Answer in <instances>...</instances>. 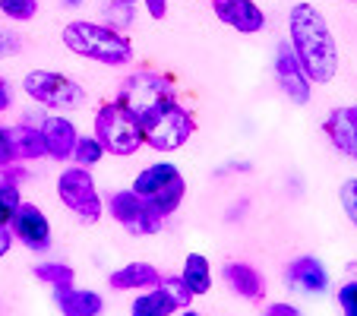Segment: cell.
I'll use <instances>...</instances> for the list:
<instances>
[{
  "label": "cell",
  "mask_w": 357,
  "mask_h": 316,
  "mask_svg": "<svg viewBox=\"0 0 357 316\" xmlns=\"http://www.w3.org/2000/svg\"><path fill=\"white\" fill-rule=\"evenodd\" d=\"M288 41L291 54L303 67V73L310 76L313 86H329L335 82L338 70H342V47H338L335 29L326 20V13L310 3V0H297L288 10Z\"/></svg>",
  "instance_id": "obj_1"
},
{
  "label": "cell",
  "mask_w": 357,
  "mask_h": 316,
  "mask_svg": "<svg viewBox=\"0 0 357 316\" xmlns=\"http://www.w3.org/2000/svg\"><path fill=\"white\" fill-rule=\"evenodd\" d=\"M61 41L73 57H82L89 63L108 70H130L136 61V45L127 32L105 26L101 20H70L61 29Z\"/></svg>",
  "instance_id": "obj_2"
},
{
  "label": "cell",
  "mask_w": 357,
  "mask_h": 316,
  "mask_svg": "<svg viewBox=\"0 0 357 316\" xmlns=\"http://www.w3.org/2000/svg\"><path fill=\"white\" fill-rule=\"evenodd\" d=\"M171 98H181V95H177V80L168 73H162V70H152V67L127 70V73L121 76V82H117V92H114V101L123 105L130 114L139 117V123Z\"/></svg>",
  "instance_id": "obj_3"
},
{
  "label": "cell",
  "mask_w": 357,
  "mask_h": 316,
  "mask_svg": "<svg viewBox=\"0 0 357 316\" xmlns=\"http://www.w3.org/2000/svg\"><path fill=\"white\" fill-rule=\"evenodd\" d=\"M20 89L35 108L45 111H61V114H73L89 101V92L76 76L63 73V70H45L35 67L20 80Z\"/></svg>",
  "instance_id": "obj_4"
},
{
  "label": "cell",
  "mask_w": 357,
  "mask_h": 316,
  "mask_svg": "<svg viewBox=\"0 0 357 316\" xmlns=\"http://www.w3.org/2000/svg\"><path fill=\"white\" fill-rule=\"evenodd\" d=\"M92 136L114 158H133L146 149V133H142L139 117L130 114L114 98L101 101L92 111Z\"/></svg>",
  "instance_id": "obj_5"
},
{
  "label": "cell",
  "mask_w": 357,
  "mask_h": 316,
  "mask_svg": "<svg viewBox=\"0 0 357 316\" xmlns=\"http://www.w3.org/2000/svg\"><path fill=\"white\" fill-rule=\"evenodd\" d=\"M54 196L79 225H98L105 218V196L89 168H79L73 162L61 165L54 177Z\"/></svg>",
  "instance_id": "obj_6"
},
{
  "label": "cell",
  "mask_w": 357,
  "mask_h": 316,
  "mask_svg": "<svg viewBox=\"0 0 357 316\" xmlns=\"http://www.w3.org/2000/svg\"><path fill=\"white\" fill-rule=\"evenodd\" d=\"M142 133H146V149L158 155H174L193 140L196 114L181 98H171L142 121Z\"/></svg>",
  "instance_id": "obj_7"
},
{
  "label": "cell",
  "mask_w": 357,
  "mask_h": 316,
  "mask_svg": "<svg viewBox=\"0 0 357 316\" xmlns=\"http://www.w3.org/2000/svg\"><path fill=\"white\" fill-rule=\"evenodd\" d=\"M272 80H275V89L278 95H282L288 105H294V108H307L313 101V82L310 76L303 73V67L297 63V57L291 54L288 41H278L275 51H272Z\"/></svg>",
  "instance_id": "obj_8"
},
{
  "label": "cell",
  "mask_w": 357,
  "mask_h": 316,
  "mask_svg": "<svg viewBox=\"0 0 357 316\" xmlns=\"http://www.w3.org/2000/svg\"><path fill=\"white\" fill-rule=\"evenodd\" d=\"M284 288L297 297H326L332 291V272L317 253H301L282 269Z\"/></svg>",
  "instance_id": "obj_9"
},
{
  "label": "cell",
  "mask_w": 357,
  "mask_h": 316,
  "mask_svg": "<svg viewBox=\"0 0 357 316\" xmlns=\"http://www.w3.org/2000/svg\"><path fill=\"white\" fill-rule=\"evenodd\" d=\"M10 234L20 247H26L29 253L45 256L54 243V228H51V218L47 212L32 200H22V206L16 209L13 222H10Z\"/></svg>",
  "instance_id": "obj_10"
},
{
  "label": "cell",
  "mask_w": 357,
  "mask_h": 316,
  "mask_svg": "<svg viewBox=\"0 0 357 316\" xmlns=\"http://www.w3.org/2000/svg\"><path fill=\"white\" fill-rule=\"evenodd\" d=\"M105 216H108L111 222H117L123 231H127V234H133V237H152V234H158V231H162L155 222H152V218L146 216L142 200L130 187L111 190V193L105 196Z\"/></svg>",
  "instance_id": "obj_11"
},
{
  "label": "cell",
  "mask_w": 357,
  "mask_h": 316,
  "mask_svg": "<svg viewBox=\"0 0 357 316\" xmlns=\"http://www.w3.org/2000/svg\"><path fill=\"white\" fill-rule=\"evenodd\" d=\"M38 130H41V140H45L47 162L70 165L73 149H76V142H79V136H82L79 123H76L70 114H61V111H45L41 121H38Z\"/></svg>",
  "instance_id": "obj_12"
},
{
  "label": "cell",
  "mask_w": 357,
  "mask_h": 316,
  "mask_svg": "<svg viewBox=\"0 0 357 316\" xmlns=\"http://www.w3.org/2000/svg\"><path fill=\"white\" fill-rule=\"evenodd\" d=\"M212 13L222 26H228L237 35H247V38L266 32L269 26V16L257 0H212Z\"/></svg>",
  "instance_id": "obj_13"
},
{
  "label": "cell",
  "mask_w": 357,
  "mask_h": 316,
  "mask_svg": "<svg viewBox=\"0 0 357 316\" xmlns=\"http://www.w3.org/2000/svg\"><path fill=\"white\" fill-rule=\"evenodd\" d=\"M323 136L342 158L357 165V105H338L323 117Z\"/></svg>",
  "instance_id": "obj_14"
},
{
  "label": "cell",
  "mask_w": 357,
  "mask_h": 316,
  "mask_svg": "<svg viewBox=\"0 0 357 316\" xmlns=\"http://www.w3.org/2000/svg\"><path fill=\"white\" fill-rule=\"evenodd\" d=\"M222 278L231 288V294L247 301V303H263L266 294H269V285H266L263 269L253 266V262H247V259H225Z\"/></svg>",
  "instance_id": "obj_15"
},
{
  "label": "cell",
  "mask_w": 357,
  "mask_h": 316,
  "mask_svg": "<svg viewBox=\"0 0 357 316\" xmlns=\"http://www.w3.org/2000/svg\"><path fill=\"white\" fill-rule=\"evenodd\" d=\"M162 278H165V272L158 266H152L146 259H130L108 272V288L117 291V294H139V291L158 288Z\"/></svg>",
  "instance_id": "obj_16"
},
{
  "label": "cell",
  "mask_w": 357,
  "mask_h": 316,
  "mask_svg": "<svg viewBox=\"0 0 357 316\" xmlns=\"http://www.w3.org/2000/svg\"><path fill=\"white\" fill-rule=\"evenodd\" d=\"M54 310L61 316H105L108 301L95 288H82V285H70V288L51 291Z\"/></svg>",
  "instance_id": "obj_17"
},
{
  "label": "cell",
  "mask_w": 357,
  "mask_h": 316,
  "mask_svg": "<svg viewBox=\"0 0 357 316\" xmlns=\"http://www.w3.org/2000/svg\"><path fill=\"white\" fill-rule=\"evenodd\" d=\"M41 114H45V108L22 111L20 121L13 123L16 152H20V165H35V162H45V158H47V152H45V140H41V130H38Z\"/></svg>",
  "instance_id": "obj_18"
},
{
  "label": "cell",
  "mask_w": 357,
  "mask_h": 316,
  "mask_svg": "<svg viewBox=\"0 0 357 316\" xmlns=\"http://www.w3.org/2000/svg\"><path fill=\"white\" fill-rule=\"evenodd\" d=\"M181 177H183V171L177 168V162H168V158H162V162L142 165V168L136 171V177L130 181V190H133L139 200H149V196L162 193L165 187L177 183Z\"/></svg>",
  "instance_id": "obj_19"
},
{
  "label": "cell",
  "mask_w": 357,
  "mask_h": 316,
  "mask_svg": "<svg viewBox=\"0 0 357 316\" xmlns=\"http://www.w3.org/2000/svg\"><path fill=\"white\" fill-rule=\"evenodd\" d=\"M177 276L183 278V285H187V291L196 297H206L212 294V288H215V269H212V262L206 253H199V250H193V253L183 256V266Z\"/></svg>",
  "instance_id": "obj_20"
},
{
  "label": "cell",
  "mask_w": 357,
  "mask_h": 316,
  "mask_svg": "<svg viewBox=\"0 0 357 316\" xmlns=\"http://www.w3.org/2000/svg\"><path fill=\"white\" fill-rule=\"evenodd\" d=\"M174 313H177V307H174V301L162 291V285L133 294L130 310H127V316H174Z\"/></svg>",
  "instance_id": "obj_21"
},
{
  "label": "cell",
  "mask_w": 357,
  "mask_h": 316,
  "mask_svg": "<svg viewBox=\"0 0 357 316\" xmlns=\"http://www.w3.org/2000/svg\"><path fill=\"white\" fill-rule=\"evenodd\" d=\"M32 276H35V282L47 285L51 291H61V288L76 285V269L63 259H38L32 266Z\"/></svg>",
  "instance_id": "obj_22"
},
{
  "label": "cell",
  "mask_w": 357,
  "mask_h": 316,
  "mask_svg": "<svg viewBox=\"0 0 357 316\" xmlns=\"http://www.w3.org/2000/svg\"><path fill=\"white\" fill-rule=\"evenodd\" d=\"M98 20L105 22V26L117 29V32H127V29L136 22V7L121 3V0H105L98 7Z\"/></svg>",
  "instance_id": "obj_23"
},
{
  "label": "cell",
  "mask_w": 357,
  "mask_h": 316,
  "mask_svg": "<svg viewBox=\"0 0 357 316\" xmlns=\"http://www.w3.org/2000/svg\"><path fill=\"white\" fill-rule=\"evenodd\" d=\"M105 158H108L105 146H101V142L95 140L92 133H82V136H79V142H76V149H73V158H70V162L79 165V168L95 171L101 162H105Z\"/></svg>",
  "instance_id": "obj_24"
},
{
  "label": "cell",
  "mask_w": 357,
  "mask_h": 316,
  "mask_svg": "<svg viewBox=\"0 0 357 316\" xmlns=\"http://www.w3.org/2000/svg\"><path fill=\"white\" fill-rule=\"evenodd\" d=\"M41 13L38 0H0V20L7 26H26Z\"/></svg>",
  "instance_id": "obj_25"
},
{
  "label": "cell",
  "mask_w": 357,
  "mask_h": 316,
  "mask_svg": "<svg viewBox=\"0 0 357 316\" xmlns=\"http://www.w3.org/2000/svg\"><path fill=\"white\" fill-rule=\"evenodd\" d=\"M338 206H342L344 222L357 231V174L342 181V187H338Z\"/></svg>",
  "instance_id": "obj_26"
},
{
  "label": "cell",
  "mask_w": 357,
  "mask_h": 316,
  "mask_svg": "<svg viewBox=\"0 0 357 316\" xmlns=\"http://www.w3.org/2000/svg\"><path fill=\"white\" fill-rule=\"evenodd\" d=\"M20 165V152H16V133L13 123L0 121V171H10Z\"/></svg>",
  "instance_id": "obj_27"
},
{
  "label": "cell",
  "mask_w": 357,
  "mask_h": 316,
  "mask_svg": "<svg viewBox=\"0 0 357 316\" xmlns=\"http://www.w3.org/2000/svg\"><path fill=\"white\" fill-rule=\"evenodd\" d=\"M335 307L342 316H357V278H344L335 291Z\"/></svg>",
  "instance_id": "obj_28"
},
{
  "label": "cell",
  "mask_w": 357,
  "mask_h": 316,
  "mask_svg": "<svg viewBox=\"0 0 357 316\" xmlns=\"http://www.w3.org/2000/svg\"><path fill=\"white\" fill-rule=\"evenodd\" d=\"M162 291L174 301V307L177 310H183V307H193V294L187 291V285H183V278L177 276V272H171V276H165L162 278Z\"/></svg>",
  "instance_id": "obj_29"
},
{
  "label": "cell",
  "mask_w": 357,
  "mask_h": 316,
  "mask_svg": "<svg viewBox=\"0 0 357 316\" xmlns=\"http://www.w3.org/2000/svg\"><path fill=\"white\" fill-rule=\"evenodd\" d=\"M22 47V35L16 32L13 26H7V22H0V61H10V57L20 54Z\"/></svg>",
  "instance_id": "obj_30"
},
{
  "label": "cell",
  "mask_w": 357,
  "mask_h": 316,
  "mask_svg": "<svg viewBox=\"0 0 357 316\" xmlns=\"http://www.w3.org/2000/svg\"><path fill=\"white\" fill-rule=\"evenodd\" d=\"M259 316H303V310L294 301H269Z\"/></svg>",
  "instance_id": "obj_31"
},
{
  "label": "cell",
  "mask_w": 357,
  "mask_h": 316,
  "mask_svg": "<svg viewBox=\"0 0 357 316\" xmlns=\"http://www.w3.org/2000/svg\"><path fill=\"white\" fill-rule=\"evenodd\" d=\"M13 105H16V89L7 76L0 73V117L7 114V111H13Z\"/></svg>",
  "instance_id": "obj_32"
},
{
  "label": "cell",
  "mask_w": 357,
  "mask_h": 316,
  "mask_svg": "<svg viewBox=\"0 0 357 316\" xmlns=\"http://www.w3.org/2000/svg\"><path fill=\"white\" fill-rule=\"evenodd\" d=\"M142 10L152 22H162L168 16V0H142Z\"/></svg>",
  "instance_id": "obj_33"
},
{
  "label": "cell",
  "mask_w": 357,
  "mask_h": 316,
  "mask_svg": "<svg viewBox=\"0 0 357 316\" xmlns=\"http://www.w3.org/2000/svg\"><path fill=\"white\" fill-rule=\"evenodd\" d=\"M13 234H10V228L7 225H0V259H7V253L13 250Z\"/></svg>",
  "instance_id": "obj_34"
},
{
  "label": "cell",
  "mask_w": 357,
  "mask_h": 316,
  "mask_svg": "<svg viewBox=\"0 0 357 316\" xmlns=\"http://www.w3.org/2000/svg\"><path fill=\"white\" fill-rule=\"evenodd\" d=\"M89 0H57V7L61 10H67V13H73V10H82Z\"/></svg>",
  "instance_id": "obj_35"
},
{
  "label": "cell",
  "mask_w": 357,
  "mask_h": 316,
  "mask_svg": "<svg viewBox=\"0 0 357 316\" xmlns=\"http://www.w3.org/2000/svg\"><path fill=\"white\" fill-rule=\"evenodd\" d=\"M174 316H202V313H199V310H193V307H183V310H177Z\"/></svg>",
  "instance_id": "obj_36"
},
{
  "label": "cell",
  "mask_w": 357,
  "mask_h": 316,
  "mask_svg": "<svg viewBox=\"0 0 357 316\" xmlns=\"http://www.w3.org/2000/svg\"><path fill=\"white\" fill-rule=\"evenodd\" d=\"M121 3H130V7H142V0H121Z\"/></svg>",
  "instance_id": "obj_37"
},
{
  "label": "cell",
  "mask_w": 357,
  "mask_h": 316,
  "mask_svg": "<svg viewBox=\"0 0 357 316\" xmlns=\"http://www.w3.org/2000/svg\"><path fill=\"white\" fill-rule=\"evenodd\" d=\"M351 3H357V0H351Z\"/></svg>",
  "instance_id": "obj_38"
},
{
  "label": "cell",
  "mask_w": 357,
  "mask_h": 316,
  "mask_svg": "<svg viewBox=\"0 0 357 316\" xmlns=\"http://www.w3.org/2000/svg\"><path fill=\"white\" fill-rule=\"evenodd\" d=\"M209 3H212V0H209Z\"/></svg>",
  "instance_id": "obj_39"
}]
</instances>
